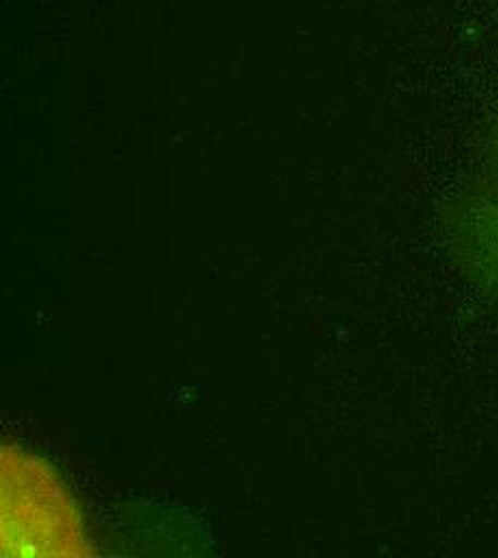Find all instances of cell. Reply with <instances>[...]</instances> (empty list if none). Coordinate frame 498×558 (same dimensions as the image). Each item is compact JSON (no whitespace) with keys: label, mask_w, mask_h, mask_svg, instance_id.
Instances as JSON below:
<instances>
[{"label":"cell","mask_w":498,"mask_h":558,"mask_svg":"<svg viewBox=\"0 0 498 558\" xmlns=\"http://www.w3.org/2000/svg\"><path fill=\"white\" fill-rule=\"evenodd\" d=\"M453 239L469 274L498 296V201L462 210Z\"/></svg>","instance_id":"obj_1"}]
</instances>
